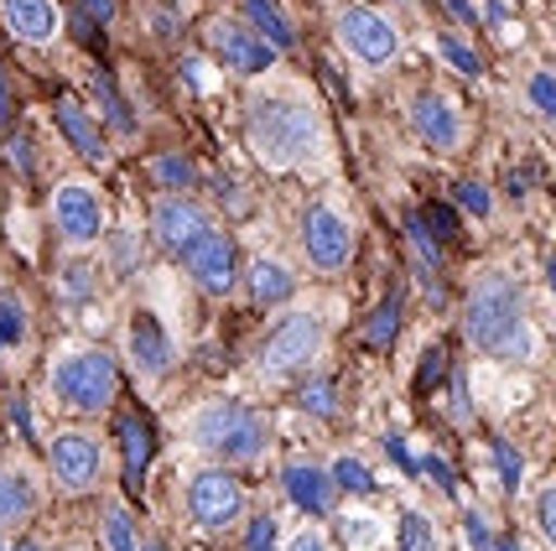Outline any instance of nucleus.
Returning <instances> with one entry per match:
<instances>
[{
  "label": "nucleus",
  "instance_id": "obj_33",
  "mask_svg": "<svg viewBox=\"0 0 556 551\" xmlns=\"http://www.w3.org/2000/svg\"><path fill=\"white\" fill-rule=\"evenodd\" d=\"M453 209H468V214H479V218H489L494 214V192L484 188V183H458V192H453Z\"/></svg>",
  "mask_w": 556,
  "mask_h": 551
},
{
  "label": "nucleus",
  "instance_id": "obj_30",
  "mask_svg": "<svg viewBox=\"0 0 556 551\" xmlns=\"http://www.w3.org/2000/svg\"><path fill=\"white\" fill-rule=\"evenodd\" d=\"M395 328H401V302L390 297V302H380V308L364 317V338L375 343V349H386L390 338H395Z\"/></svg>",
  "mask_w": 556,
  "mask_h": 551
},
{
  "label": "nucleus",
  "instance_id": "obj_39",
  "mask_svg": "<svg viewBox=\"0 0 556 551\" xmlns=\"http://www.w3.org/2000/svg\"><path fill=\"white\" fill-rule=\"evenodd\" d=\"M463 536H468V547H473V551H494V547H500V541L489 536V526L479 521V515H473V510L463 515Z\"/></svg>",
  "mask_w": 556,
  "mask_h": 551
},
{
  "label": "nucleus",
  "instance_id": "obj_5",
  "mask_svg": "<svg viewBox=\"0 0 556 551\" xmlns=\"http://www.w3.org/2000/svg\"><path fill=\"white\" fill-rule=\"evenodd\" d=\"M323 349V317L307 308H291L270 323L266 343H261V375L266 380H287L296 370H307Z\"/></svg>",
  "mask_w": 556,
  "mask_h": 551
},
{
  "label": "nucleus",
  "instance_id": "obj_8",
  "mask_svg": "<svg viewBox=\"0 0 556 551\" xmlns=\"http://www.w3.org/2000/svg\"><path fill=\"white\" fill-rule=\"evenodd\" d=\"M48 468H52V479H58V489L84 494L104 474V448H99V437H89V431H58L48 442Z\"/></svg>",
  "mask_w": 556,
  "mask_h": 551
},
{
  "label": "nucleus",
  "instance_id": "obj_28",
  "mask_svg": "<svg viewBox=\"0 0 556 551\" xmlns=\"http://www.w3.org/2000/svg\"><path fill=\"white\" fill-rule=\"evenodd\" d=\"M296 406L307 411V416H333V411H339V390H333V380H328V375H313V380L302 385Z\"/></svg>",
  "mask_w": 556,
  "mask_h": 551
},
{
  "label": "nucleus",
  "instance_id": "obj_24",
  "mask_svg": "<svg viewBox=\"0 0 556 551\" xmlns=\"http://www.w3.org/2000/svg\"><path fill=\"white\" fill-rule=\"evenodd\" d=\"M437 547H442V536H437L432 515L427 510H406L401 526H395V551H437Z\"/></svg>",
  "mask_w": 556,
  "mask_h": 551
},
{
  "label": "nucleus",
  "instance_id": "obj_43",
  "mask_svg": "<svg viewBox=\"0 0 556 551\" xmlns=\"http://www.w3.org/2000/svg\"><path fill=\"white\" fill-rule=\"evenodd\" d=\"M432 224L442 229V235H447V240L458 235V218H453V209H447V203H432Z\"/></svg>",
  "mask_w": 556,
  "mask_h": 551
},
{
  "label": "nucleus",
  "instance_id": "obj_9",
  "mask_svg": "<svg viewBox=\"0 0 556 551\" xmlns=\"http://www.w3.org/2000/svg\"><path fill=\"white\" fill-rule=\"evenodd\" d=\"M244 510V484L224 468H203L193 484H188V515H193L203 530H224L235 526Z\"/></svg>",
  "mask_w": 556,
  "mask_h": 551
},
{
  "label": "nucleus",
  "instance_id": "obj_46",
  "mask_svg": "<svg viewBox=\"0 0 556 551\" xmlns=\"http://www.w3.org/2000/svg\"><path fill=\"white\" fill-rule=\"evenodd\" d=\"M11 162H16L22 172H31V146H26V141H11Z\"/></svg>",
  "mask_w": 556,
  "mask_h": 551
},
{
  "label": "nucleus",
  "instance_id": "obj_31",
  "mask_svg": "<svg viewBox=\"0 0 556 551\" xmlns=\"http://www.w3.org/2000/svg\"><path fill=\"white\" fill-rule=\"evenodd\" d=\"M94 95H99V104H104V121L115 125L121 136H130L136 130V121H130V110H125V99H121V89L104 78V73H94Z\"/></svg>",
  "mask_w": 556,
  "mask_h": 551
},
{
  "label": "nucleus",
  "instance_id": "obj_54",
  "mask_svg": "<svg viewBox=\"0 0 556 551\" xmlns=\"http://www.w3.org/2000/svg\"><path fill=\"white\" fill-rule=\"evenodd\" d=\"M494 551H520V547H515V541H500V547H494Z\"/></svg>",
  "mask_w": 556,
  "mask_h": 551
},
{
  "label": "nucleus",
  "instance_id": "obj_41",
  "mask_svg": "<svg viewBox=\"0 0 556 551\" xmlns=\"http://www.w3.org/2000/svg\"><path fill=\"white\" fill-rule=\"evenodd\" d=\"M416 463H421V474H432V484L437 489H447V494H453V489H458V479H453V468H447V463H442V458H416Z\"/></svg>",
  "mask_w": 556,
  "mask_h": 551
},
{
  "label": "nucleus",
  "instance_id": "obj_3",
  "mask_svg": "<svg viewBox=\"0 0 556 551\" xmlns=\"http://www.w3.org/2000/svg\"><path fill=\"white\" fill-rule=\"evenodd\" d=\"M188 437L198 442V453L224 458V463H255L270 448V427L240 401H208L193 411Z\"/></svg>",
  "mask_w": 556,
  "mask_h": 551
},
{
  "label": "nucleus",
  "instance_id": "obj_35",
  "mask_svg": "<svg viewBox=\"0 0 556 551\" xmlns=\"http://www.w3.org/2000/svg\"><path fill=\"white\" fill-rule=\"evenodd\" d=\"M406 235H412V245H416V261L432 271V265L442 261V250H437V235L421 224V214H406Z\"/></svg>",
  "mask_w": 556,
  "mask_h": 551
},
{
  "label": "nucleus",
  "instance_id": "obj_47",
  "mask_svg": "<svg viewBox=\"0 0 556 551\" xmlns=\"http://www.w3.org/2000/svg\"><path fill=\"white\" fill-rule=\"evenodd\" d=\"M484 16H489V26H505V0H484Z\"/></svg>",
  "mask_w": 556,
  "mask_h": 551
},
{
  "label": "nucleus",
  "instance_id": "obj_32",
  "mask_svg": "<svg viewBox=\"0 0 556 551\" xmlns=\"http://www.w3.org/2000/svg\"><path fill=\"white\" fill-rule=\"evenodd\" d=\"M328 474H333V484H339V494H369V484H375L359 458H333Z\"/></svg>",
  "mask_w": 556,
  "mask_h": 551
},
{
  "label": "nucleus",
  "instance_id": "obj_19",
  "mask_svg": "<svg viewBox=\"0 0 556 551\" xmlns=\"http://www.w3.org/2000/svg\"><path fill=\"white\" fill-rule=\"evenodd\" d=\"M37 510V479L26 468H0V526H22Z\"/></svg>",
  "mask_w": 556,
  "mask_h": 551
},
{
  "label": "nucleus",
  "instance_id": "obj_18",
  "mask_svg": "<svg viewBox=\"0 0 556 551\" xmlns=\"http://www.w3.org/2000/svg\"><path fill=\"white\" fill-rule=\"evenodd\" d=\"M0 11H5V26L31 48L58 37V5L52 0H0Z\"/></svg>",
  "mask_w": 556,
  "mask_h": 551
},
{
  "label": "nucleus",
  "instance_id": "obj_13",
  "mask_svg": "<svg viewBox=\"0 0 556 551\" xmlns=\"http://www.w3.org/2000/svg\"><path fill=\"white\" fill-rule=\"evenodd\" d=\"M188 271H193V281L208 297H224V291H235V276H240V255H235V240L224 235V229H208L203 240L182 255Z\"/></svg>",
  "mask_w": 556,
  "mask_h": 551
},
{
  "label": "nucleus",
  "instance_id": "obj_21",
  "mask_svg": "<svg viewBox=\"0 0 556 551\" xmlns=\"http://www.w3.org/2000/svg\"><path fill=\"white\" fill-rule=\"evenodd\" d=\"M240 11H244V22H250V32H255L266 48H291V42H296L287 11H281L276 0H240Z\"/></svg>",
  "mask_w": 556,
  "mask_h": 551
},
{
  "label": "nucleus",
  "instance_id": "obj_27",
  "mask_svg": "<svg viewBox=\"0 0 556 551\" xmlns=\"http://www.w3.org/2000/svg\"><path fill=\"white\" fill-rule=\"evenodd\" d=\"M26 338V308L16 302V291L0 287V354H11Z\"/></svg>",
  "mask_w": 556,
  "mask_h": 551
},
{
  "label": "nucleus",
  "instance_id": "obj_55",
  "mask_svg": "<svg viewBox=\"0 0 556 551\" xmlns=\"http://www.w3.org/2000/svg\"><path fill=\"white\" fill-rule=\"evenodd\" d=\"M0 551H11V547H5V536H0Z\"/></svg>",
  "mask_w": 556,
  "mask_h": 551
},
{
  "label": "nucleus",
  "instance_id": "obj_50",
  "mask_svg": "<svg viewBox=\"0 0 556 551\" xmlns=\"http://www.w3.org/2000/svg\"><path fill=\"white\" fill-rule=\"evenodd\" d=\"M11 121V95H5V68H0V125Z\"/></svg>",
  "mask_w": 556,
  "mask_h": 551
},
{
  "label": "nucleus",
  "instance_id": "obj_20",
  "mask_svg": "<svg viewBox=\"0 0 556 551\" xmlns=\"http://www.w3.org/2000/svg\"><path fill=\"white\" fill-rule=\"evenodd\" d=\"M291 291H296V276H291V265H281L276 255H261V261L250 265V297H255L261 308L291 302Z\"/></svg>",
  "mask_w": 556,
  "mask_h": 551
},
{
  "label": "nucleus",
  "instance_id": "obj_11",
  "mask_svg": "<svg viewBox=\"0 0 556 551\" xmlns=\"http://www.w3.org/2000/svg\"><path fill=\"white\" fill-rule=\"evenodd\" d=\"M52 218H58L63 240L94 245L104 235V198L89 183H63V188L52 192Z\"/></svg>",
  "mask_w": 556,
  "mask_h": 551
},
{
  "label": "nucleus",
  "instance_id": "obj_23",
  "mask_svg": "<svg viewBox=\"0 0 556 551\" xmlns=\"http://www.w3.org/2000/svg\"><path fill=\"white\" fill-rule=\"evenodd\" d=\"M339 530L349 541V551H380V541H386V521L369 515V510H343Z\"/></svg>",
  "mask_w": 556,
  "mask_h": 551
},
{
  "label": "nucleus",
  "instance_id": "obj_15",
  "mask_svg": "<svg viewBox=\"0 0 556 551\" xmlns=\"http://www.w3.org/2000/svg\"><path fill=\"white\" fill-rule=\"evenodd\" d=\"M281 489H287V500L296 504V510H307V515H333L339 510V484H333V474L323 468V463H287L281 468Z\"/></svg>",
  "mask_w": 556,
  "mask_h": 551
},
{
  "label": "nucleus",
  "instance_id": "obj_53",
  "mask_svg": "<svg viewBox=\"0 0 556 551\" xmlns=\"http://www.w3.org/2000/svg\"><path fill=\"white\" fill-rule=\"evenodd\" d=\"M141 551H167V547H162V541H146V547Z\"/></svg>",
  "mask_w": 556,
  "mask_h": 551
},
{
  "label": "nucleus",
  "instance_id": "obj_7",
  "mask_svg": "<svg viewBox=\"0 0 556 551\" xmlns=\"http://www.w3.org/2000/svg\"><path fill=\"white\" fill-rule=\"evenodd\" d=\"M302 250H307V265L323 271V276H339L343 265L354 261V224L333 209V203H313L302 214Z\"/></svg>",
  "mask_w": 556,
  "mask_h": 551
},
{
  "label": "nucleus",
  "instance_id": "obj_44",
  "mask_svg": "<svg viewBox=\"0 0 556 551\" xmlns=\"http://www.w3.org/2000/svg\"><path fill=\"white\" fill-rule=\"evenodd\" d=\"M11 416H16V427H22L26 437H37V416L26 411V401H11Z\"/></svg>",
  "mask_w": 556,
  "mask_h": 551
},
{
  "label": "nucleus",
  "instance_id": "obj_34",
  "mask_svg": "<svg viewBox=\"0 0 556 551\" xmlns=\"http://www.w3.org/2000/svg\"><path fill=\"white\" fill-rule=\"evenodd\" d=\"M489 453H494V468H500V479H505V489L515 494V489H520V453L509 448L505 437H489Z\"/></svg>",
  "mask_w": 556,
  "mask_h": 551
},
{
  "label": "nucleus",
  "instance_id": "obj_51",
  "mask_svg": "<svg viewBox=\"0 0 556 551\" xmlns=\"http://www.w3.org/2000/svg\"><path fill=\"white\" fill-rule=\"evenodd\" d=\"M546 281H552V291H556V255L546 261Z\"/></svg>",
  "mask_w": 556,
  "mask_h": 551
},
{
  "label": "nucleus",
  "instance_id": "obj_22",
  "mask_svg": "<svg viewBox=\"0 0 556 551\" xmlns=\"http://www.w3.org/2000/svg\"><path fill=\"white\" fill-rule=\"evenodd\" d=\"M121 458H125V479L141 484L146 463H151V431L136 416H121Z\"/></svg>",
  "mask_w": 556,
  "mask_h": 551
},
{
  "label": "nucleus",
  "instance_id": "obj_14",
  "mask_svg": "<svg viewBox=\"0 0 556 551\" xmlns=\"http://www.w3.org/2000/svg\"><path fill=\"white\" fill-rule=\"evenodd\" d=\"M151 229H156V245H162V250L188 255V250L208 235V214L198 209L193 198H162L156 214H151Z\"/></svg>",
  "mask_w": 556,
  "mask_h": 551
},
{
  "label": "nucleus",
  "instance_id": "obj_45",
  "mask_svg": "<svg viewBox=\"0 0 556 551\" xmlns=\"http://www.w3.org/2000/svg\"><path fill=\"white\" fill-rule=\"evenodd\" d=\"M84 11H89L94 22H110V16H115V0H84Z\"/></svg>",
  "mask_w": 556,
  "mask_h": 551
},
{
  "label": "nucleus",
  "instance_id": "obj_36",
  "mask_svg": "<svg viewBox=\"0 0 556 551\" xmlns=\"http://www.w3.org/2000/svg\"><path fill=\"white\" fill-rule=\"evenodd\" d=\"M526 99H531L546 121H556V78L552 73H531V78H526Z\"/></svg>",
  "mask_w": 556,
  "mask_h": 551
},
{
  "label": "nucleus",
  "instance_id": "obj_52",
  "mask_svg": "<svg viewBox=\"0 0 556 551\" xmlns=\"http://www.w3.org/2000/svg\"><path fill=\"white\" fill-rule=\"evenodd\" d=\"M11 551H42V547H37V541H22V547H11Z\"/></svg>",
  "mask_w": 556,
  "mask_h": 551
},
{
  "label": "nucleus",
  "instance_id": "obj_48",
  "mask_svg": "<svg viewBox=\"0 0 556 551\" xmlns=\"http://www.w3.org/2000/svg\"><path fill=\"white\" fill-rule=\"evenodd\" d=\"M130 265H136V240L121 235V271H130Z\"/></svg>",
  "mask_w": 556,
  "mask_h": 551
},
{
  "label": "nucleus",
  "instance_id": "obj_26",
  "mask_svg": "<svg viewBox=\"0 0 556 551\" xmlns=\"http://www.w3.org/2000/svg\"><path fill=\"white\" fill-rule=\"evenodd\" d=\"M99 536H104V551H141V536H136V521H130L125 504H110V510H104Z\"/></svg>",
  "mask_w": 556,
  "mask_h": 551
},
{
  "label": "nucleus",
  "instance_id": "obj_4",
  "mask_svg": "<svg viewBox=\"0 0 556 551\" xmlns=\"http://www.w3.org/2000/svg\"><path fill=\"white\" fill-rule=\"evenodd\" d=\"M52 390L68 411L99 416V411L115 406V390H121V364L104 349H68L52 364Z\"/></svg>",
  "mask_w": 556,
  "mask_h": 551
},
{
  "label": "nucleus",
  "instance_id": "obj_12",
  "mask_svg": "<svg viewBox=\"0 0 556 551\" xmlns=\"http://www.w3.org/2000/svg\"><path fill=\"white\" fill-rule=\"evenodd\" d=\"M208 42H214V52L224 58V68H235L240 78H255V73L270 68V58H276V48H266L250 26H240L235 16H214L208 22Z\"/></svg>",
  "mask_w": 556,
  "mask_h": 551
},
{
  "label": "nucleus",
  "instance_id": "obj_16",
  "mask_svg": "<svg viewBox=\"0 0 556 551\" xmlns=\"http://www.w3.org/2000/svg\"><path fill=\"white\" fill-rule=\"evenodd\" d=\"M130 364L141 370V375H167L172 364H177V343H172V334L151 317V312H141L136 323H130Z\"/></svg>",
  "mask_w": 556,
  "mask_h": 551
},
{
  "label": "nucleus",
  "instance_id": "obj_10",
  "mask_svg": "<svg viewBox=\"0 0 556 551\" xmlns=\"http://www.w3.org/2000/svg\"><path fill=\"white\" fill-rule=\"evenodd\" d=\"M406 121H412V130L427 146H432V151H458V146L468 141L463 110L447 95H437V89H421V95H412V104H406Z\"/></svg>",
  "mask_w": 556,
  "mask_h": 551
},
{
  "label": "nucleus",
  "instance_id": "obj_42",
  "mask_svg": "<svg viewBox=\"0 0 556 551\" xmlns=\"http://www.w3.org/2000/svg\"><path fill=\"white\" fill-rule=\"evenodd\" d=\"M287 551H333V541H328V536H323V530H296V536H291V547Z\"/></svg>",
  "mask_w": 556,
  "mask_h": 551
},
{
  "label": "nucleus",
  "instance_id": "obj_25",
  "mask_svg": "<svg viewBox=\"0 0 556 551\" xmlns=\"http://www.w3.org/2000/svg\"><path fill=\"white\" fill-rule=\"evenodd\" d=\"M437 58L453 73H463V78H479V73H484L479 52H473V42H468L463 32H442V37H437Z\"/></svg>",
  "mask_w": 556,
  "mask_h": 551
},
{
  "label": "nucleus",
  "instance_id": "obj_37",
  "mask_svg": "<svg viewBox=\"0 0 556 551\" xmlns=\"http://www.w3.org/2000/svg\"><path fill=\"white\" fill-rule=\"evenodd\" d=\"M535 526H541V536L556 547V484H546V489L535 494Z\"/></svg>",
  "mask_w": 556,
  "mask_h": 551
},
{
  "label": "nucleus",
  "instance_id": "obj_6",
  "mask_svg": "<svg viewBox=\"0 0 556 551\" xmlns=\"http://www.w3.org/2000/svg\"><path fill=\"white\" fill-rule=\"evenodd\" d=\"M333 37H339V48L364 63V68H390L395 63V52H401V32L390 22L386 11H375V5H343L339 16H333Z\"/></svg>",
  "mask_w": 556,
  "mask_h": 551
},
{
  "label": "nucleus",
  "instance_id": "obj_17",
  "mask_svg": "<svg viewBox=\"0 0 556 551\" xmlns=\"http://www.w3.org/2000/svg\"><path fill=\"white\" fill-rule=\"evenodd\" d=\"M52 115H58V130H63V141H68L73 151H78V156L89 162V167H104V156H110V151H104V130L94 125V115H89V110H84L78 99H68V95L52 104Z\"/></svg>",
  "mask_w": 556,
  "mask_h": 551
},
{
  "label": "nucleus",
  "instance_id": "obj_1",
  "mask_svg": "<svg viewBox=\"0 0 556 551\" xmlns=\"http://www.w3.org/2000/svg\"><path fill=\"white\" fill-rule=\"evenodd\" d=\"M244 141L276 172H317L328 162V130L307 95H255L244 110Z\"/></svg>",
  "mask_w": 556,
  "mask_h": 551
},
{
  "label": "nucleus",
  "instance_id": "obj_29",
  "mask_svg": "<svg viewBox=\"0 0 556 551\" xmlns=\"http://www.w3.org/2000/svg\"><path fill=\"white\" fill-rule=\"evenodd\" d=\"M151 177H156L162 188H193L198 167L188 162V156H177V151H162V156L151 162Z\"/></svg>",
  "mask_w": 556,
  "mask_h": 551
},
{
  "label": "nucleus",
  "instance_id": "obj_49",
  "mask_svg": "<svg viewBox=\"0 0 556 551\" xmlns=\"http://www.w3.org/2000/svg\"><path fill=\"white\" fill-rule=\"evenodd\" d=\"M442 5H447V11L458 16V22H473V11H468V0H442Z\"/></svg>",
  "mask_w": 556,
  "mask_h": 551
},
{
  "label": "nucleus",
  "instance_id": "obj_40",
  "mask_svg": "<svg viewBox=\"0 0 556 551\" xmlns=\"http://www.w3.org/2000/svg\"><path fill=\"white\" fill-rule=\"evenodd\" d=\"M447 390H453V422H458V427H468V416H473V411H468V390H463V370H447Z\"/></svg>",
  "mask_w": 556,
  "mask_h": 551
},
{
  "label": "nucleus",
  "instance_id": "obj_38",
  "mask_svg": "<svg viewBox=\"0 0 556 551\" xmlns=\"http://www.w3.org/2000/svg\"><path fill=\"white\" fill-rule=\"evenodd\" d=\"M244 551H276V521H270V515H255V521H250Z\"/></svg>",
  "mask_w": 556,
  "mask_h": 551
},
{
  "label": "nucleus",
  "instance_id": "obj_2",
  "mask_svg": "<svg viewBox=\"0 0 556 551\" xmlns=\"http://www.w3.org/2000/svg\"><path fill=\"white\" fill-rule=\"evenodd\" d=\"M463 334H468L473 349H484V354H494L505 364H526L541 354L535 323L526 317V297L500 271H489V276L473 281L468 302H463Z\"/></svg>",
  "mask_w": 556,
  "mask_h": 551
}]
</instances>
